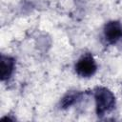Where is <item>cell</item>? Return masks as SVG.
<instances>
[{
	"label": "cell",
	"instance_id": "6da1fadb",
	"mask_svg": "<svg viewBox=\"0 0 122 122\" xmlns=\"http://www.w3.org/2000/svg\"><path fill=\"white\" fill-rule=\"evenodd\" d=\"M94 100L98 117H102L107 112H110L115 106V96L105 87H97L94 90Z\"/></svg>",
	"mask_w": 122,
	"mask_h": 122
},
{
	"label": "cell",
	"instance_id": "7a4b0ae2",
	"mask_svg": "<svg viewBox=\"0 0 122 122\" xmlns=\"http://www.w3.org/2000/svg\"><path fill=\"white\" fill-rule=\"evenodd\" d=\"M74 69H75V72L80 77L88 78L92 76L96 72L97 65L93 56L91 53H86L77 60Z\"/></svg>",
	"mask_w": 122,
	"mask_h": 122
},
{
	"label": "cell",
	"instance_id": "3957f363",
	"mask_svg": "<svg viewBox=\"0 0 122 122\" xmlns=\"http://www.w3.org/2000/svg\"><path fill=\"white\" fill-rule=\"evenodd\" d=\"M104 37L109 44H115L122 38V24L119 21L112 20L104 26Z\"/></svg>",
	"mask_w": 122,
	"mask_h": 122
},
{
	"label": "cell",
	"instance_id": "277c9868",
	"mask_svg": "<svg viewBox=\"0 0 122 122\" xmlns=\"http://www.w3.org/2000/svg\"><path fill=\"white\" fill-rule=\"evenodd\" d=\"M15 60L8 55H1V80L5 81L10 78L14 71Z\"/></svg>",
	"mask_w": 122,
	"mask_h": 122
},
{
	"label": "cell",
	"instance_id": "5b68a950",
	"mask_svg": "<svg viewBox=\"0 0 122 122\" xmlns=\"http://www.w3.org/2000/svg\"><path fill=\"white\" fill-rule=\"evenodd\" d=\"M82 96H83V93L81 92H77V91L70 92L66 93L60 101V108L68 109V108L71 107L72 105L79 102L82 99Z\"/></svg>",
	"mask_w": 122,
	"mask_h": 122
}]
</instances>
